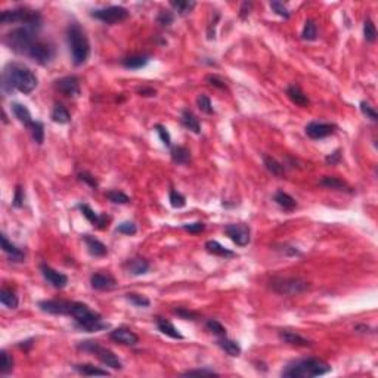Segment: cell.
<instances>
[{"label": "cell", "mask_w": 378, "mask_h": 378, "mask_svg": "<svg viewBox=\"0 0 378 378\" xmlns=\"http://www.w3.org/2000/svg\"><path fill=\"white\" fill-rule=\"evenodd\" d=\"M204 247H205L207 253H210V254H213V256H217V257H223V259H232V257H235V256H237V253H235V251H232V250H229V248L223 247L220 243H217V241H214V240L207 241Z\"/></svg>", "instance_id": "21"}, {"label": "cell", "mask_w": 378, "mask_h": 378, "mask_svg": "<svg viewBox=\"0 0 378 378\" xmlns=\"http://www.w3.org/2000/svg\"><path fill=\"white\" fill-rule=\"evenodd\" d=\"M170 5H172V8H175L176 11H178L180 15H186V14H189L194 8H195V2H189V0H186V2H170Z\"/></svg>", "instance_id": "42"}, {"label": "cell", "mask_w": 378, "mask_h": 378, "mask_svg": "<svg viewBox=\"0 0 378 378\" xmlns=\"http://www.w3.org/2000/svg\"><path fill=\"white\" fill-rule=\"evenodd\" d=\"M2 82H3L2 83L3 90H6V92L18 90L24 95L31 93L39 85L36 74L28 67H25L23 64H17V62L8 64L5 67Z\"/></svg>", "instance_id": "1"}, {"label": "cell", "mask_w": 378, "mask_h": 378, "mask_svg": "<svg viewBox=\"0 0 378 378\" xmlns=\"http://www.w3.org/2000/svg\"><path fill=\"white\" fill-rule=\"evenodd\" d=\"M11 107H12V112H14L15 118L25 127L30 129V126L33 124V118H31V114L28 111V108L23 104H18V102H14Z\"/></svg>", "instance_id": "26"}, {"label": "cell", "mask_w": 378, "mask_h": 378, "mask_svg": "<svg viewBox=\"0 0 378 378\" xmlns=\"http://www.w3.org/2000/svg\"><path fill=\"white\" fill-rule=\"evenodd\" d=\"M2 248H3V251L9 256V259L12 260V262H24V253L17 247L15 244H12L9 240H8V237L5 235V234H2Z\"/></svg>", "instance_id": "23"}, {"label": "cell", "mask_w": 378, "mask_h": 378, "mask_svg": "<svg viewBox=\"0 0 378 378\" xmlns=\"http://www.w3.org/2000/svg\"><path fill=\"white\" fill-rule=\"evenodd\" d=\"M55 88L69 98L80 96V80L75 75H67L55 82Z\"/></svg>", "instance_id": "13"}, {"label": "cell", "mask_w": 378, "mask_h": 378, "mask_svg": "<svg viewBox=\"0 0 378 378\" xmlns=\"http://www.w3.org/2000/svg\"><path fill=\"white\" fill-rule=\"evenodd\" d=\"M79 208H80V211L83 213V216L89 220L93 226H96L98 229H105L108 224V216H105V214H98L96 211H93L92 208H90L88 204H79L77 205Z\"/></svg>", "instance_id": "18"}, {"label": "cell", "mask_w": 378, "mask_h": 378, "mask_svg": "<svg viewBox=\"0 0 378 378\" xmlns=\"http://www.w3.org/2000/svg\"><path fill=\"white\" fill-rule=\"evenodd\" d=\"M92 17L105 24H117L129 18V11L123 6H108L93 11Z\"/></svg>", "instance_id": "8"}, {"label": "cell", "mask_w": 378, "mask_h": 378, "mask_svg": "<svg viewBox=\"0 0 378 378\" xmlns=\"http://www.w3.org/2000/svg\"><path fill=\"white\" fill-rule=\"evenodd\" d=\"M270 9L275 12V14H278L279 17H282V18H285V20H288L289 18V11L287 9V6L282 3V2H270Z\"/></svg>", "instance_id": "48"}, {"label": "cell", "mask_w": 378, "mask_h": 378, "mask_svg": "<svg viewBox=\"0 0 378 378\" xmlns=\"http://www.w3.org/2000/svg\"><path fill=\"white\" fill-rule=\"evenodd\" d=\"M251 8H253V3H248V2H245V3H243V6H241V18L244 20V18H247L248 15H250V12H251Z\"/></svg>", "instance_id": "59"}, {"label": "cell", "mask_w": 378, "mask_h": 378, "mask_svg": "<svg viewBox=\"0 0 378 378\" xmlns=\"http://www.w3.org/2000/svg\"><path fill=\"white\" fill-rule=\"evenodd\" d=\"M107 198L114 202V204H129L130 202V198L121 192V191H108L107 192Z\"/></svg>", "instance_id": "45"}, {"label": "cell", "mask_w": 378, "mask_h": 378, "mask_svg": "<svg viewBox=\"0 0 378 378\" xmlns=\"http://www.w3.org/2000/svg\"><path fill=\"white\" fill-rule=\"evenodd\" d=\"M169 200H170L172 207H175V208H183V207L186 205V198H185L180 192L175 191V189H172V191H170V194H169Z\"/></svg>", "instance_id": "46"}, {"label": "cell", "mask_w": 378, "mask_h": 378, "mask_svg": "<svg viewBox=\"0 0 378 378\" xmlns=\"http://www.w3.org/2000/svg\"><path fill=\"white\" fill-rule=\"evenodd\" d=\"M110 338L120 343V344H124V346H136L139 343V337L130 328H126V327H120V328L112 330L110 333Z\"/></svg>", "instance_id": "16"}, {"label": "cell", "mask_w": 378, "mask_h": 378, "mask_svg": "<svg viewBox=\"0 0 378 378\" xmlns=\"http://www.w3.org/2000/svg\"><path fill=\"white\" fill-rule=\"evenodd\" d=\"M40 270H42V275L45 276V279L53 287V288L62 289L67 287L68 284V276L55 270L53 267L47 266V265H40Z\"/></svg>", "instance_id": "15"}, {"label": "cell", "mask_w": 378, "mask_h": 378, "mask_svg": "<svg viewBox=\"0 0 378 378\" xmlns=\"http://www.w3.org/2000/svg\"><path fill=\"white\" fill-rule=\"evenodd\" d=\"M217 344H219V347H220L222 350H224L228 355L232 356V357H237V356L241 355V346H240V343L235 341V340L228 338L226 335H224V337H220V338L217 340Z\"/></svg>", "instance_id": "27"}, {"label": "cell", "mask_w": 378, "mask_h": 378, "mask_svg": "<svg viewBox=\"0 0 378 378\" xmlns=\"http://www.w3.org/2000/svg\"><path fill=\"white\" fill-rule=\"evenodd\" d=\"M126 297H127V300H129L132 305H134L136 308H148V306L151 305L149 298H146V297L142 295V294L129 292V294H126Z\"/></svg>", "instance_id": "41"}, {"label": "cell", "mask_w": 378, "mask_h": 378, "mask_svg": "<svg viewBox=\"0 0 378 378\" xmlns=\"http://www.w3.org/2000/svg\"><path fill=\"white\" fill-rule=\"evenodd\" d=\"M287 95L288 98L298 107H308L309 105V98L305 95V92L300 89L298 86L295 85H291L288 89H287Z\"/></svg>", "instance_id": "28"}, {"label": "cell", "mask_w": 378, "mask_h": 378, "mask_svg": "<svg viewBox=\"0 0 378 378\" xmlns=\"http://www.w3.org/2000/svg\"><path fill=\"white\" fill-rule=\"evenodd\" d=\"M149 62V56L146 55H132V56H127L121 61V65L127 69H139V68H143L146 64Z\"/></svg>", "instance_id": "29"}, {"label": "cell", "mask_w": 378, "mask_h": 378, "mask_svg": "<svg viewBox=\"0 0 378 378\" xmlns=\"http://www.w3.org/2000/svg\"><path fill=\"white\" fill-rule=\"evenodd\" d=\"M157 328L170 338H175V340H183V335L179 333V330L167 319L164 318H157Z\"/></svg>", "instance_id": "25"}, {"label": "cell", "mask_w": 378, "mask_h": 378, "mask_svg": "<svg viewBox=\"0 0 378 378\" xmlns=\"http://www.w3.org/2000/svg\"><path fill=\"white\" fill-rule=\"evenodd\" d=\"M270 288L284 295H298L311 288L309 282L301 278H273L270 281Z\"/></svg>", "instance_id": "6"}, {"label": "cell", "mask_w": 378, "mask_h": 378, "mask_svg": "<svg viewBox=\"0 0 378 378\" xmlns=\"http://www.w3.org/2000/svg\"><path fill=\"white\" fill-rule=\"evenodd\" d=\"M79 349L82 350H86V352H90V353H95L96 357L107 366H110L112 369H121L123 365H121V360L117 357V356L112 353L110 349L107 347H102L101 344H98L96 341H82L79 344Z\"/></svg>", "instance_id": "7"}, {"label": "cell", "mask_w": 378, "mask_h": 378, "mask_svg": "<svg viewBox=\"0 0 378 378\" xmlns=\"http://www.w3.org/2000/svg\"><path fill=\"white\" fill-rule=\"evenodd\" d=\"M185 231L191 232V234H200L205 229V224L202 222H195V223H188V224H183L182 226Z\"/></svg>", "instance_id": "55"}, {"label": "cell", "mask_w": 378, "mask_h": 378, "mask_svg": "<svg viewBox=\"0 0 378 378\" xmlns=\"http://www.w3.org/2000/svg\"><path fill=\"white\" fill-rule=\"evenodd\" d=\"M224 234L229 237V240L232 243L238 245V247H245V245L250 244V235H251V231H250V226L245 224V223H232V224H228L224 226Z\"/></svg>", "instance_id": "9"}, {"label": "cell", "mask_w": 378, "mask_h": 378, "mask_svg": "<svg viewBox=\"0 0 378 378\" xmlns=\"http://www.w3.org/2000/svg\"><path fill=\"white\" fill-rule=\"evenodd\" d=\"M75 327L82 331H86V333H98V331L110 328V324L104 322V319L99 313L93 312L89 318L83 319L82 322H75Z\"/></svg>", "instance_id": "11"}, {"label": "cell", "mask_w": 378, "mask_h": 378, "mask_svg": "<svg viewBox=\"0 0 378 378\" xmlns=\"http://www.w3.org/2000/svg\"><path fill=\"white\" fill-rule=\"evenodd\" d=\"M207 82H208V85H211V86H214V88L226 89L224 82H223L220 77H217V75H207Z\"/></svg>", "instance_id": "57"}, {"label": "cell", "mask_w": 378, "mask_h": 378, "mask_svg": "<svg viewBox=\"0 0 378 378\" xmlns=\"http://www.w3.org/2000/svg\"><path fill=\"white\" fill-rule=\"evenodd\" d=\"M126 269L130 275L139 276V275H143L149 270V262L142 259V257H134L126 263Z\"/></svg>", "instance_id": "24"}, {"label": "cell", "mask_w": 378, "mask_h": 378, "mask_svg": "<svg viewBox=\"0 0 378 378\" xmlns=\"http://www.w3.org/2000/svg\"><path fill=\"white\" fill-rule=\"evenodd\" d=\"M74 369L77 372H80L82 375H86V377H95V375H99V377H108L110 372L105 371V369H101L95 365H90V363H83V365H75Z\"/></svg>", "instance_id": "31"}, {"label": "cell", "mask_w": 378, "mask_h": 378, "mask_svg": "<svg viewBox=\"0 0 378 378\" xmlns=\"http://www.w3.org/2000/svg\"><path fill=\"white\" fill-rule=\"evenodd\" d=\"M12 204H14V207H17V208H21L24 205V191L20 185H18L17 189H15V195H14Z\"/></svg>", "instance_id": "56"}, {"label": "cell", "mask_w": 378, "mask_h": 378, "mask_svg": "<svg viewBox=\"0 0 378 378\" xmlns=\"http://www.w3.org/2000/svg\"><path fill=\"white\" fill-rule=\"evenodd\" d=\"M28 58H31L34 62L40 64V65H46L49 64L53 56H55V49L50 43H46V42H42V40H37L34 46L31 47V50L28 52L27 55Z\"/></svg>", "instance_id": "10"}, {"label": "cell", "mask_w": 378, "mask_h": 378, "mask_svg": "<svg viewBox=\"0 0 378 378\" xmlns=\"http://www.w3.org/2000/svg\"><path fill=\"white\" fill-rule=\"evenodd\" d=\"M263 163H265L266 169L272 175L279 176V178L285 175V167L276 158H273V157L270 156H263Z\"/></svg>", "instance_id": "34"}, {"label": "cell", "mask_w": 378, "mask_h": 378, "mask_svg": "<svg viewBox=\"0 0 378 378\" xmlns=\"http://www.w3.org/2000/svg\"><path fill=\"white\" fill-rule=\"evenodd\" d=\"M67 42L72 64L75 67L83 65L90 55V43L86 31L77 23L69 24L67 28Z\"/></svg>", "instance_id": "3"}, {"label": "cell", "mask_w": 378, "mask_h": 378, "mask_svg": "<svg viewBox=\"0 0 378 378\" xmlns=\"http://www.w3.org/2000/svg\"><path fill=\"white\" fill-rule=\"evenodd\" d=\"M0 357H2L0 374H2V375H8V374L14 369V359H12V356L9 355L6 350H2V352H0Z\"/></svg>", "instance_id": "40"}, {"label": "cell", "mask_w": 378, "mask_h": 378, "mask_svg": "<svg viewBox=\"0 0 378 378\" xmlns=\"http://www.w3.org/2000/svg\"><path fill=\"white\" fill-rule=\"evenodd\" d=\"M360 111L362 114L366 117V118H369V120H372V121H377L378 120V114L377 111L374 110V107H371L368 102H365V101H362L360 102Z\"/></svg>", "instance_id": "50"}, {"label": "cell", "mask_w": 378, "mask_h": 378, "mask_svg": "<svg viewBox=\"0 0 378 378\" xmlns=\"http://www.w3.org/2000/svg\"><path fill=\"white\" fill-rule=\"evenodd\" d=\"M30 132L37 145H42L45 142V126L42 121H33V124L30 126Z\"/></svg>", "instance_id": "37"}, {"label": "cell", "mask_w": 378, "mask_h": 378, "mask_svg": "<svg viewBox=\"0 0 378 378\" xmlns=\"http://www.w3.org/2000/svg\"><path fill=\"white\" fill-rule=\"evenodd\" d=\"M52 120L58 124H67L71 120V115L62 104H56L52 110Z\"/></svg>", "instance_id": "35"}, {"label": "cell", "mask_w": 378, "mask_h": 378, "mask_svg": "<svg viewBox=\"0 0 378 378\" xmlns=\"http://www.w3.org/2000/svg\"><path fill=\"white\" fill-rule=\"evenodd\" d=\"M197 105H198L200 111L204 112V114H213L214 112L213 104H211V101H210V98L207 95H200L197 98Z\"/></svg>", "instance_id": "44"}, {"label": "cell", "mask_w": 378, "mask_h": 378, "mask_svg": "<svg viewBox=\"0 0 378 378\" xmlns=\"http://www.w3.org/2000/svg\"><path fill=\"white\" fill-rule=\"evenodd\" d=\"M275 202L285 211H292L297 207V201L294 200L289 194L284 192V191H278L273 197Z\"/></svg>", "instance_id": "30"}, {"label": "cell", "mask_w": 378, "mask_h": 378, "mask_svg": "<svg viewBox=\"0 0 378 378\" xmlns=\"http://www.w3.org/2000/svg\"><path fill=\"white\" fill-rule=\"evenodd\" d=\"M90 285H92V288L98 289V291H108V289L114 288L117 285V282H115L114 276H111L110 273L98 272V273L92 275Z\"/></svg>", "instance_id": "17"}, {"label": "cell", "mask_w": 378, "mask_h": 378, "mask_svg": "<svg viewBox=\"0 0 378 378\" xmlns=\"http://www.w3.org/2000/svg\"><path fill=\"white\" fill-rule=\"evenodd\" d=\"M322 186L328 188V189H338V191H347L349 186L346 182L340 180L338 178H334V176H324L319 182Z\"/></svg>", "instance_id": "36"}, {"label": "cell", "mask_w": 378, "mask_h": 378, "mask_svg": "<svg viewBox=\"0 0 378 378\" xmlns=\"http://www.w3.org/2000/svg\"><path fill=\"white\" fill-rule=\"evenodd\" d=\"M170 156H172L173 163H176V164H188V163L191 161V153H189V149L185 148V146H180V145L172 148Z\"/></svg>", "instance_id": "32"}, {"label": "cell", "mask_w": 378, "mask_h": 378, "mask_svg": "<svg viewBox=\"0 0 378 378\" xmlns=\"http://www.w3.org/2000/svg\"><path fill=\"white\" fill-rule=\"evenodd\" d=\"M175 313L180 316L182 319H186V321H197L198 319V313L197 312L189 311V309H185V308H178L175 309Z\"/></svg>", "instance_id": "53"}, {"label": "cell", "mask_w": 378, "mask_h": 378, "mask_svg": "<svg viewBox=\"0 0 378 378\" xmlns=\"http://www.w3.org/2000/svg\"><path fill=\"white\" fill-rule=\"evenodd\" d=\"M79 179L82 180V182H85V183H88L90 188H93V189H96L98 188V180L95 179V176H92L89 172H82V173H79Z\"/></svg>", "instance_id": "54"}, {"label": "cell", "mask_w": 378, "mask_h": 378, "mask_svg": "<svg viewBox=\"0 0 378 378\" xmlns=\"http://www.w3.org/2000/svg\"><path fill=\"white\" fill-rule=\"evenodd\" d=\"M117 232L124 235H134L137 232V226L133 222H123L117 226Z\"/></svg>", "instance_id": "51"}, {"label": "cell", "mask_w": 378, "mask_h": 378, "mask_svg": "<svg viewBox=\"0 0 378 378\" xmlns=\"http://www.w3.org/2000/svg\"><path fill=\"white\" fill-rule=\"evenodd\" d=\"M173 21H175L173 12H170V11H160V14L157 17V23L160 24L161 27H169V25L173 24Z\"/></svg>", "instance_id": "47"}, {"label": "cell", "mask_w": 378, "mask_h": 378, "mask_svg": "<svg viewBox=\"0 0 378 378\" xmlns=\"http://www.w3.org/2000/svg\"><path fill=\"white\" fill-rule=\"evenodd\" d=\"M71 305H72V301H68V300H43L39 303V308L42 312L50 313V315L69 316Z\"/></svg>", "instance_id": "12"}, {"label": "cell", "mask_w": 378, "mask_h": 378, "mask_svg": "<svg viewBox=\"0 0 378 378\" xmlns=\"http://www.w3.org/2000/svg\"><path fill=\"white\" fill-rule=\"evenodd\" d=\"M331 371V365L319 357H308L291 362L282 371V377L287 378H312L325 375Z\"/></svg>", "instance_id": "2"}, {"label": "cell", "mask_w": 378, "mask_h": 378, "mask_svg": "<svg viewBox=\"0 0 378 378\" xmlns=\"http://www.w3.org/2000/svg\"><path fill=\"white\" fill-rule=\"evenodd\" d=\"M340 160H341V154H340V149L334 151L333 154L327 156V158H325V161H327L328 164H331V166H335L337 163H340Z\"/></svg>", "instance_id": "58"}, {"label": "cell", "mask_w": 378, "mask_h": 378, "mask_svg": "<svg viewBox=\"0 0 378 378\" xmlns=\"http://www.w3.org/2000/svg\"><path fill=\"white\" fill-rule=\"evenodd\" d=\"M337 126L331 123H318V121H312L306 126L305 132L311 137V139H324L328 137L331 134L335 133Z\"/></svg>", "instance_id": "14"}, {"label": "cell", "mask_w": 378, "mask_h": 378, "mask_svg": "<svg viewBox=\"0 0 378 378\" xmlns=\"http://www.w3.org/2000/svg\"><path fill=\"white\" fill-rule=\"evenodd\" d=\"M205 327H207V330L210 333H213L214 335H217V337H224L226 335V328L223 327L219 321H216V319H208L205 322Z\"/></svg>", "instance_id": "43"}, {"label": "cell", "mask_w": 378, "mask_h": 378, "mask_svg": "<svg viewBox=\"0 0 378 378\" xmlns=\"http://www.w3.org/2000/svg\"><path fill=\"white\" fill-rule=\"evenodd\" d=\"M0 23L2 24H17L21 23L25 27L37 31L42 27V15L36 11H30L25 8L20 9H12V11H5L0 15Z\"/></svg>", "instance_id": "5"}, {"label": "cell", "mask_w": 378, "mask_h": 378, "mask_svg": "<svg viewBox=\"0 0 378 378\" xmlns=\"http://www.w3.org/2000/svg\"><path fill=\"white\" fill-rule=\"evenodd\" d=\"M156 132L157 134L160 136V139H161V142L166 145V146H172V137H170V133H169V130L166 129V126H163V124H156Z\"/></svg>", "instance_id": "49"}, {"label": "cell", "mask_w": 378, "mask_h": 378, "mask_svg": "<svg viewBox=\"0 0 378 378\" xmlns=\"http://www.w3.org/2000/svg\"><path fill=\"white\" fill-rule=\"evenodd\" d=\"M363 36H365V40L369 42V43H374L377 40V28H375V24L372 23V20H365L363 23Z\"/></svg>", "instance_id": "39"}, {"label": "cell", "mask_w": 378, "mask_h": 378, "mask_svg": "<svg viewBox=\"0 0 378 378\" xmlns=\"http://www.w3.org/2000/svg\"><path fill=\"white\" fill-rule=\"evenodd\" d=\"M180 121H182L183 127H185V129H188V130H191L192 133H195V134L201 133L200 120L197 118V115L191 111V110H183V111H182Z\"/></svg>", "instance_id": "22"}, {"label": "cell", "mask_w": 378, "mask_h": 378, "mask_svg": "<svg viewBox=\"0 0 378 378\" xmlns=\"http://www.w3.org/2000/svg\"><path fill=\"white\" fill-rule=\"evenodd\" d=\"M137 92L140 93V96H156V90L149 89V88H142V89H137Z\"/></svg>", "instance_id": "60"}, {"label": "cell", "mask_w": 378, "mask_h": 378, "mask_svg": "<svg viewBox=\"0 0 378 378\" xmlns=\"http://www.w3.org/2000/svg\"><path fill=\"white\" fill-rule=\"evenodd\" d=\"M83 240H85L86 247H88V250H89V253L92 256H95V257H104V256L108 254V247L104 244V243H101L99 240H96L95 237L85 235Z\"/></svg>", "instance_id": "20"}, {"label": "cell", "mask_w": 378, "mask_h": 378, "mask_svg": "<svg viewBox=\"0 0 378 378\" xmlns=\"http://www.w3.org/2000/svg\"><path fill=\"white\" fill-rule=\"evenodd\" d=\"M301 37H303L305 40H308V42L316 40V37H318V27H316V24H315L313 20H308V21L305 23Z\"/></svg>", "instance_id": "38"}, {"label": "cell", "mask_w": 378, "mask_h": 378, "mask_svg": "<svg viewBox=\"0 0 378 378\" xmlns=\"http://www.w3.org/2000/svg\"><path fill=\"white\" fill-rule=\"evenodd\" d=\"M183 375H186V377H194V375H201V377H213V375H219L216 371H213V369H207V368H204V369H189V371H186V372H183Z\"/></svg>", "instance_id": "52"}, {"label": "cell", "mask_w": 378, "mask_h": 378, "mask_svg": "<svg viewBox=\"0 0 378 378\" xmlns=\"http://www.w3.org/2000/svg\"><path fill=\"white\" fill-rule=\"evenodd\" d=\"M0 301H2V305H5L9 309H17L18 303H20L18 295L9 288L0 289Z\"/></svg>", "instance_id": "33"}, {"label": "cell", "mask_w": 378, "mask_h": 378, "mask_svg": "<svg viewBox=\"0 0 378 378\" xmlns=\"http://www.w3.org/2000/svg\"><path fill=\"white\" fill-rule=\"evenodd\" d=\"M36 42H37L36 31L31 30V28H28V27H25V25L9 31L5 36V43H6V46L12 52L20 53V55H28V52L31 50V47L34 46Z\"/></svg>", "instance_id": "4"}, {"label": "cell", "mask_w": 378, "mask_h": 378, "mask_svg": "<svg viewBox=\"0 0 378 378\" xmlns=\"http://www.w3.org/2000/svg\"><path fill=\"white\" fill-rule=\"evenodd\" d=\"M279 340L287 343L289 346H297V347H308V346H312V341H309L308 338L301 337L300 334L294 333V331H289V330H281L279 331Z\"/></svg>", "instance_id": "19"}]
</instances>
